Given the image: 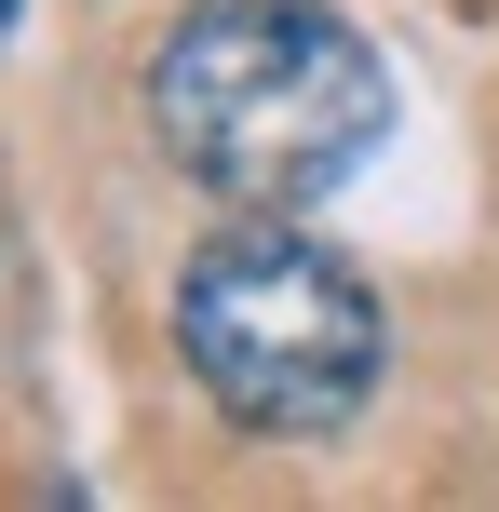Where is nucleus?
<instances>
[{
	"mask_svg": "<svg viewBox=\"0 0 499 512\" xmlns=\"http://www.w3.org/2000/svg\"><path fill=\"white\" fill-rule=\"evenodd\" d=\"M149 135L243 216H311L392 135V68L324 0H216L149 54Z\"/></svg>",
	"mask_w": 499,
	"mask_h": 512,
	"instance_id": "f257e3e1",
	"label": "nucleus"
},
{
	"mask_svg": "<svg viewBox=\"0 0 499 512\" xmlns=\"http://www.w3.org/2000/svg\"><path fill=\"white\" fill-rule=\"evenodd\" d=\"M176 351L203 378V405L230 432H270V445H324L365 418L378 391V324L365 270L324 256L311 230H216L176 283Z\"/></svg>",
	"mask_w": 499,
	"mask_h": 512,
	"instance_id": "f03ea898",
	"label": "nucleus"
}]
</instances>
